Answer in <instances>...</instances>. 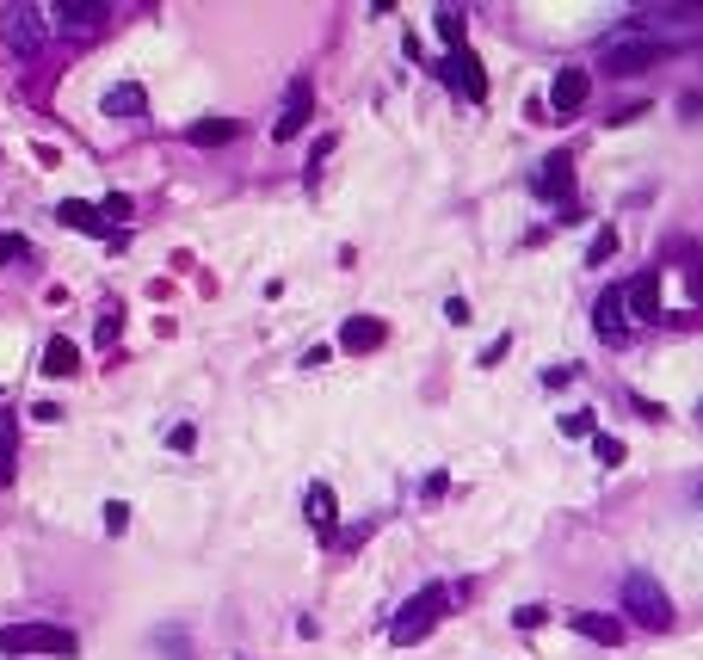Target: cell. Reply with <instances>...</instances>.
<instances>
[{"mask_svg": "<svg viewBox=\"0 0 703 660\" xmlns=\"http://www.w3.org/2000/svg\"><path fill=\"white\" fill-rule=\"evenodd\" d=\"M99 19H105V7H81V0H74V7L62 0V7H56V25H62V31H93Z\"/></svg>", "mask_w": 703, "mask_h": 660, "instance_id": "cell-17", "label": "cell"}, {"mask_svg": "<svg viewBox=\"0 0 703 660\" xmlns=\"http://www.w3.org/2000/svg\"><path fill=\"white\" fill-rule=\"evenodd\" d=\"M105 531H111V537L130 531V506H124V500H105Z\"/></svg>", "mask_w": 703, "mask_h": 660, "instance_id": "cell-23", "label": "cell"}, {"mask_svg": "<svg viewBox=\"0 0 703 660\" xmlns=\"http://www.w3.org/2000/svg\"><path fill=\"white\" fill-rule=\"evenodd\" d=\"M574 630L586 642H599V648H617L623 642V617H611V611H574Z\"/></svg>", "mask_w": 703, "mask_h": 660, "instance_id": "cell-11", "label": "cell"}, {"mask_svg": "<svg viewBox=\"0 0 703 660\" xmlns=\"http://www.w3.org/2000/svg\"><path fill=\"white\" fill-rule=\"evenodd\" d=\"M592 451H599V463H623V445H617V438H592Z\"/></svg>", "mask_w": 703, "mask_h": 660, "instance_id": "cell-28", "label": "cell"}, {"mask_svg": "<svg viewBox=\"0 0 703 660\" xmlns=\"http://www.w3.org/2000/svg\"><path fill=\"white\" fill-rule=\"evenodd\" d=\"M142 112H148V93L136 81H118L105 93V118H142Z\"/></svg>", "mask_w": 703, "mask_h": 660, "instance_id": "cell-14", "label": "cell"}, {"mask_svg": "<svg viewBox=\"0 0 703 660\" xmlns=\"http://www.w3.org/2000/svg\"><path fill=\"white\" fill-rule=\"evenodd\" d=\"M599 340H605V346H623V290H617V284L599 297Z\"/></svg>", "mask_w": 703, "mask_h": 660, "instance_id": "cell-16", "label": "cell"}, {"mask_svg": "<svg viewBox=\"0 0 703 660\" xmlns=\"http://www.w3.org/2000/svg\"><path fill=\"white\" fill-rule=\"evenodd\" d=\"M611 253H617V229H599V235H592V253H586V260H592V266H605Z\"/></svg>", "mask_w": 703, "mask_h": 660, "instance_id": "cell-25", "label": "cell"}, {"mask_svg": "<svg viewBox=\"0 0 703 660\" xmlns=\"http://www.w3.org/2000/svg\"><path fill=\"white\" fill-rule=\"evenodd\" d=\"M309 118H315V81H309V75H296V81H290V93H284V112H278L272 136H278V142L303 136V130H309Z\"/></svg>", "mask_w": 703, "mask_h": 660, "instance_id": "cell-6", "label": "cell"}, {"mask_svg": "<svg viewBox=\"0 0 703 660\" xmlns=\"http://www.w3.org/2000/svg\"><path fill=\"white\" fill-rule=\"evenodd\" d=\"M506 352H512V334H500V340H494V346H488V352H481V364H500V358H506Z\"/></svg>", "mask_w": 703, "mask_h": 660, "instance_id": "cell-29", "label": "cell"}, {"mask_svg": "<svg viewBox=\"0 0 703 660\" xmlns=\"http://www.w3.org/2000/svg\"><path fill=\"white\" fill-rule=\"evenodd\" d=\"M623 611L636 617L642 630H673V599H666V586L648 568H629L623 574Z\"/></svg>", "mask_w": 703, "mask_h": 660, "instance_id": "cell-1", "label": "cell"}, {"mask_svg": "<svg viewBox=\"0 0 703 660\" xmlns=\"http://www.w3.org/2000/svg\"><path fill=\"white\" fill-rule=\"evenodd\" d=\"M235 136V118H204V124H192V142L198 149H216V142H229Z\"/></svg>", "mask_w": 703, "mask_h": 660, "instance_id": "cell-19", "label": "cell"}, {"mask_svg": "<svg viewBox=\"0 0 703 660\" xmlns=\"http://www.w3.org/2000/svg\"><path fill=\"white\" fill-rule=\"evenodd\" d=\"M56 223H68V229H81V235H111V229H105V216H99V204H81V198H68V204H56Z\"/></svg>", "mask_w": 703, "mask_h": 660, "instance_id": "cell-13", "label": "cell"}, {"mask_svg": "<svg viewBox=\"0 0 703 660\" xmlns=\"http://www.w3.org/2000/svg\"><path fill=\"white\" fill-rule=\"evenodd\" d=\"M74 371H81V346H74L68 334H56L44 346V377H74Z\"/></svg>", "mask_w": 703, "mask_h": 660, "instance_id": "cell-15", "label": "cell"}, {"mask_svg": "<svg viewBox=\"0 0 703 660\" xmlns=\"http://www.w3.org/2000/svg\"><path fill=\"white\" fill-rule=\"evenodd\" d=\"M444 605H451V593H444V586H420V593L395 611V623H389V642H401V648H407V642H420V636L432 630V623L444 617Z\"/></svg>", "mask_w": 703, "mask_h": 660, "instance_id": "cell-3", "label": "cell"}, {"mask_svg": "<svg viewBox=\"0 0 703 660\" xmlns=\"http://www.w3.org/2000/svg\"><path fill=\"white\" fill-rule=\"evenodd\" d=\"M99 216H105V229H118L124 216H130V198H124V192H111V198L99 204Z\"/></svg>", "mask_w": 703, "mask_h": 660, "instance_id": "cell-24", "label": "cell"}, {"mask_svg": "<svg viewBox=\"0 0 703 660\" xmlns=\"http://www.w3.org/2000/svg\"><path fill=\"white\" fill-rule=\"evenodd\" d=\"M691 297L703 303V266H691Z\"/></svg>", "mask_w": 703, "mask_h": 660, "instance_id": "cell-30", "label": "cell"}, {"mask_svg": "<svg viewBox=\"0 0 703 660\" xmlns=\"http://www.w3.org/2000/svg\"><path fill=\"white\" fill-rule=\"evenodd\" d=\"M0 38H7L13 56H37L44 50V13L37 7H7L0 13Z\"/></svg>", "mask_w": 703, "mask_h": 660, "instance_id": "cell-5", "label": "cell"}, {"mask_svg": "<svg viewBox=\"0 0 703 660\" xmlns=\"http://www.w3.org/2000/svg\"><path fill=\"white\" fill-rule=\"evenodd\" d=\"M623 303H636V315H642V321H660V266H642L636 278H629Z\"/></svg>", "mask_w": 703, "mask_h": 660, "instance_id": "cell-10", "label": "cell"}, {"mask_svg": "<svg viewBox=\"0 0 703 660\" xmlns=\"http://www.w3.org/2000/svg\"><path fill=\"white\" fill-rule=\"evenodd\" d=\"M303 506H309V525H315V531H327V525H333V488H327V482H315Z\"/></svg>", "mask_w": 703, "mask_h": 660, "instance_id": "cell-18", "label": "cell"}, {"mask_svg": "<svg viewBox=\"0 0 703 660\" xmlns=\"http://www.w3.org/2000/svg\"><path fill=\"white\" fill-rule=\"evenodd\" d=\"M562 432L568 438H599V420H592V408H574V414H562Z\"/></svg>", "mask_w": 703, "mask_h": 660, "instance_id": "cell-21", "label": "cell"}, {"mask_svg": "<svg viewBox=\"0 0 703 660\" xmlns=\"http://www.w3.org/2000/svg\"><path fill=\"white\" fill-rule=\"evenodd\" d=\"M13 438H19V414L0 408V482L13 475Z\"/></svg>", "mask_w": 703, "mask_h": 660, "instance_id": "cell-20", "label": "cell"}, {"mask_svg": "<svg viewBox=\"0 0 703 660\" xmlns=\"http://www.w3.org/2000/svg\"><path fill=\"white\" fill-rule=\"evenodd\" d=\"M636 19H629V31H617V38L605 44V68L611 75H642V68H654V62H666L673 56V44H660V38H636Z\"/></svg>", "mask_w": 703, "mask_h": 660, "instance_id": "cell-2", "label": "cell"}, {"mask_svg": "<svg viewBox=\"0 0 703 660\" xmlns=\"http://www.w3.org/2000/svg\"><path fill=\"white\" fill-rule=\"evenodd\" d=\"M438 38L451 44V50H463V13H457V7H444V13H438Z\"/></svg>", "mask_w": 703, "mask_h": 660, "instance_id": "cell-22", "label": "cell"}, {"mask_svg": "<svg viewBox=\"0 0 703 660\" xmlns=\"http://www.w3.org/2000/svg\"><path fill=\"white\" fill-rule=\"evenodd\" d=\"M438 75H444V81H451V87H457L463 99H475V105H481V99H488V75H481V62L469 56V44H463V50H451V56H444V62H438Z\"/></svg>", "mask_w": 703, "mask_h": 660, "instance_id": "cell-7", "label": "cell"}, {"mask_svg": "<svg viewBox=\"0 0 703 660\" xmlns=\"http://www.w3.org/2000/svg\"><path fill=\"white\" fill-rule=\"evenodd\" d=\"M25 260V235H0V266H13Z\"/></svg>", "mask_w": 703, "mask_h": 660, "instance_id": "cell-26", "label": "cell"}, {"mask_svg": "<svg viewBox=\"0 0 703 660\" xmlns=\"http://www.w3.org/2000/svg\"><path fill=\"white\" fill-rule=\"evenodd\" d=\"M568 186H574V155L555 149V155L531 173V192H537V198H568Z\"/></svg>", "mask_w": 703, "mask_h": 660, "instance_id": "cell-9", "label": "cell"}, {"mask_svg": "<svg viewBox=\"0 0 703 660\" xmlns=\"http://www.w3.org/2000/svg\"><path fill=\"white\" fill-rule=\"evenodd\" d=\"M118 327H124V315H118V309H111V315H99V346H111V340H118Z\"/></svg>", "mask_w": 703, "mask_h": 660, "instance_id": "cell-27", "label": "cell"}, {"mask_svg": "<svg viewBox=\"0 0 703 660\" xmlns=\"http://www.w3.org/2000/svg\"><path fill=\"white\" fill-rule=\"evenodd\" d=\"M586 93H592V75H586V68H562V75H555V87H549V112L574 118L580 105H586Z\"/></svg>", "mask_w": 703, "mask_h": 660, "instance_id": "cell-8", "label": "cell"}, {"mask_svg": "<svg viewBox=\"0 0 703 660\" xmlns=\"http://www.w3.org/2000/svg\"><path fill=\"white\" fill-rule=\"evenodd\" d=\"M0 654H74V630H62V623H13V630H0Z\"/></svg>", "mask_w": 703, "mask_h": 660, "instance_id": "cell-4", "label": "cell"}, {"mask_svg": "<svg viewBox=\"0 0 703 660\" xmlns=\"http://www.w3.org/2000/svg\"><path fill=\"white\" fill-rule=\"evenodd\" d=\"M383 334H389V327H383L377 315H352V321L340 327V346H346V352H377Z\"/></svg>", "mask_w": 703, "mask_h": 660, "instance_id": "cell-12", "label": "cell"}]
</instances>
